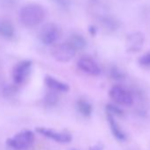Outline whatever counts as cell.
Wrapping results in <instances>:
<instances>
[{
	"label": "cell",
	"mask_w": 150,
	"mask_h": 150,
	"mask_svg": "<svg viewBox=\"0 0 150 150\" xmlns=\"http://www.w3.org/2000/svg\"><path fill=\"white\" fill-rule=\"evenodd\" d=\"M77 50H75L68 42L56 44L51 50V56L59 63H68L76 56Z\"/></svg>",
	"instance_id": "3"
},
{
	"label": "cell",
	"mask_w": 150,
	"mask_h": 150,
	"mask_svg": "<svg viewBox=\"0 0 150 150\" xmlns=\"http://www.w3.org/2000/svg\"><path fill=\"white\" fill-rule=\"evenodd\" d=\"M107 118H108V122L110 125L111 133L116 138V139H117L118 141H125L126 135L124 132V131L121 129V127L119 126L117 122L116 121L115 117L110 114H107Z\"/></svg>",
	"instance_id": "11"
},
{
	"label": "cell",
	"mask_w": 150,
	"mask_h": 150,
	"mask_svg": "<svg viewBox=\"0 0 150 150\" xmlns=\"http://www.w3.org/2000/svg\"><path fill=\"white\" fill-rule=\"evenodd\" d=\"M46 13L44 8L35 3L25 5L20 10V21L27 28H35L40 25L45 19Z\"/></svg>",
	"instance_id": "1"
},
{
	"label": "cell",
	"mask_w": 150,
	"mask_h": 150,
	"mask_svg": "<svg viewBox=\"0 0 150 150\" xmlns=\"http://www.w3.org/2000/svg\"><path fill=\"white\" fill-rule=\"evenodd\" d=\"M145 42V37L140 32H132L127 35L125 38V50L129 53H136L139 52Z\"/></svg>",
	"instance_id": "9"
},
{
	"label": "cell",
	"mask_w": 150,
	"mask_h": 150,
	"mask_svg": "<svg viewBox=\"0 0 150 150\" xmlns=\"http://www.w3.org/2000/svg\"><path fill=\"white\" fill-rule=\"evenodd\" d=\"M138 63L140 66L145 68H150V52H147L144 55H142L139 60Z\"/></svg>",
	"instance_id": "19"
},
{
	"label": "cell",
	"mask_w": 150,
	"mask_h": 150,
	"mask_svg": "<svg viewBox=\"0 0 150 150\" xmlns=\"http://www.w3.org/2000/svg\"><path fill=\"white\" fill-rule=\"evenodd\" d=\"M35 141V134L30 130H22L6 140V146L12 150H28Z\"/></svg>",
	"instance_id": "2"
},
{
	"label": "cell",
	"mask_w": 150,
	"mask_h": 150,
	"mask_svg": "<svg viewBox=\"0 0 150 150\" xmlns=\"http://www.w3.org/2000/svg\"><path fill=\"white\" fill-rule=\"evenodd\" d=\"M67 42L76 50H83L87 46V41L84 38V36L76 33L71 35Z\"/></svg>",
	"instance_id": "13"
},
{
	"label": "cell",
	"mask_w": 150,
	"mask_h": 150,
	"mask_svg": "<svg viewBox=\"0 0 150 150\" xmlns=\"http://www.w3.org/2000/svg\"><path fill=\"white\" fill-rule=\"evenodd\" d=\"M15 35V28L11 21L0 18V36L6 39H12Z\"/></svg>",
	"instance_id": "12"
},
{
	"label": "cell",
	"mask_w": 150,
	"mask_h": 150,
	"mask_svg": "<svg viewBox=\"0 0 150 150\" xmlns=\"http://www.w3.org/2000/svg\"><path fill=\"white\" fill-rule=\"evenodd\" d=\"M99 21H100V23L103 26V28L104 29H106L107 31H110V32L116 31L119 27L118 21L111 16H108V15L102 16L99 19Z\"/></svg>",
	"instance_id": "14"
},
{
	"label": "cell",
	"mask_w": 150,
	"mask_h": 150,
	"mask_svg": "<svg viewBox=\"0 0 150 150\" xmlns=\"http://www.w3.org/2000/svg\"><path fill=\"white\" fill-rule=\"evenodd\" d=\"M60 36L61 29L55 23L45 24L39 33L40 41L46 46L54 45L59 40Z\"/></svg>",
	"instance_id": "5"
},
{
	"label": "cell",
	"mask_w": 150,
	"mask_h": 150,
	"mask_svg": "<svg viewBox=\"0 0 150 150\" xmlns=\"http://www.w3.org/2000/svg\"><path fill=\"white\" fill-rule=\"evenodd\" d=\"M72 150H76V149H72Z\"/></svg>",
	"instance_id": "23"
},
{
	"label": "cell",
	"mask_w": 150,
	"mask_h": 150,
	"mask_svg": "<svg viewBox=\"0 0 150 150\" xmlns=\"http://www.w3.org/2000/svg\"><path fill=\"white\" fill-rule=\"evenodd\" d=\"M44 82H45L46 86L51 91H54L57 93H65V92L69 91V89H70L68 84H66L52 76H50V75H47L45 77Z\"/></svg>",
	"instance_id": "10"
},
{
	"label": "cell",
	"mask_w": 150,
	"mask_h": 150,
	"mask_svg": "<svg viewBox=\"0 0 150 150\" xmlns=\"http://www.w3.org/2000/svg\"><path fill=\"white\" fill-rule=\"evenodd\" d=\"M110 76L114 80H123L125 78V74L117 67H113L110 70Z\"/></svg>",
	"instance_id": "20"
},
{
	"label": "cell",
	"mask_w": 150,
	"mask_h": 150,
	"mask_svg": "<svg viewBox=\"0 0 150 150\" xmlns=\"http://www.w3.org/2000/svg\"><path fill=\"white\" fill-rule=\"evenodd\" d=\"M76 107L78 111L85 117H88L92 115L93 112V106L89 102L84 99H80L76 103Z\"/></svg>",
	"instance_id": "15"
},
{
	"label": "cell",
	"mask_w": 150,
	"mask_h": 150,
	"mask_svg": "<svg viewBox=\"0 0 150 150\" xmlns=\"http://www.w3.org/2000/svg\"><path fill=\"white\" fill-rule=\"evenodd\" d=\"M32 68V62L29 60H23L18 63L12 71V78L13 82L17 85H22L28 80Z\"/></svg>",
	"instance_id": "6"
},
{
	"label": "cell",
	"mask_w": 150,
	"mask_h": 150,
	"mask_svg": "<svg viewBox=\"0 0 150 150\" xmlns=\"http://www.w3.org/2000/svg\"><path fill=\"white\" fill-rule=\"evenodd\" d=\"M36 132L43 137H46L51 140H54L56 142L62 143V144L69 143L70 141H71V139H72L71 135L68 132H58V131H56L50 128H46V127H37Z\"/></svg>",
	"instance_id": "7"
},
{
	"label": "cell",
	"mask_w": 150,
	"mask_h": 150,
	"mask_svg": "<svg viewBox=\"0 0 150 150\" xmlns=\"http://www.w3.org/2000/svg\"><path fill=\"white\" fill-rule=\"evenodd\" d=\"M109 96L114 103L120 106L130 107L133 104V96L132 93L120 85L111 87L109 91Z\"/></svg>",
	"instance_id": "4"
},
{
	"label": "cell",
	"mask_w": 150,
	"mask_h": 150,
	"mask_svg": "<svg viewBox=\"0 0 150 150\" xmlns=\"http://www.w3.org/2000/svg\"><path fill=\"white\" fill-rule=\"evenodd\" d=\"M106 110H107L108 114H110V115H112L114 117H116V116H123L124 115L123 110L119 107H117V106H116L114 104H107L106 105Z\"/></svg>",
	"instance_id": "18"
},
{
	"label": "cell",
	"mask_w": 150,
	"mask_h": 150,
	"mask_svg": "<svg viewBox=\"0 0 150 150\" xmlns=\"http://www.w3.org/2000/svg\"><path fill=\"white\" fill-rule=\"evenodd\" d=\"M57 92H50L49 94L46 95L45 98H44V103L46 105L48 106H54L58 102V97L56 94Z\"/></svg>",
	"instance_id": "17"
},
{
	"label": "cell",
	"mask_w": 150,
	"mask_h": 150,
	"mask_svg": "<svg viewBox=\"0 0 150 150\" xmlns=\"http://www.w3.org/2000/svg\"><path fill=\"white\" fill-rule=\"evenodd\" d=\"M5 6H13V4L15 2L14 0H2Z\"/></svg>",
	"instance_id": "22"
},
{
	"label": "cell",
	"mask_w": 150,
	"mask_h": 150,
	"mask_svg": "<svg viewBox=\"0 0 150 150\" xmlns=\"http://www.w3.org/2000/svg\"><path fill=\"white\" fill-rule=\"evenodd\" d=\"M52 4L56 6L59 10L67 12L71 7V0H50Z\"/></svg>",
	"instance_id": "16"
},
{
	"label": "cell",
	"mask_w": 150,
	"mask_h": 150,
	"mask_svg": "<svg viewBox=\"0 0 150 150\" xmlns=\"http://www.w3.org/2000/svg\"><path fill=\"white\" fill-rule=\"evenodd\" d=\"M77 67L82 72L93 77L99 76L102 71L99 64L89 57H81L77 61Z\"/></svg>",
	"instance_id": "8"
},
{
	"label": "cell",
	"mask_w": 150,
	"mask_h": 150,
	"mask_svg": "<svg viewBox=\"0 0 150 150\" xmlns=\"http://www.w3.org/2000/svg\"><path fill=\"white\" fill-rule=\"evenodd\" d=\"M104 146L102 143H96L89 147V150H103Z\"/></svg>",
	"instance_id": "21"
}]
</instances>
